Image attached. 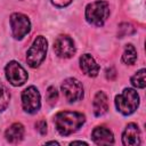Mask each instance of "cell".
Here are the masks:
<instances>
[{"label":"cell","instance_id":"1","mask_svg":"<svg viewBox=\"0 0 146 146\" xmlns=\"http://www.w3.org/2000/svg\"><path fill=\"white\" fill-rule=\"evenodd\" d=\"M86 121V116L79 112L63 111L55 115L54 124L62 136H68L79 130Z\"/></svg>","mask_w":146,"mask_h":146},{"label":"cell","instance_id":"2","mask_svg":"<svg viewBox=\"0 0 146 146\" xmlns=\"http://www.w3.org/2000/svg\"><path fill=\"white\" fill-rule=\"evenodd\" d=\"M139 105V96L135 89L125 88L120 95L115 97L116 110L123 115L132 114Z\"/></svg>","mask_w":146,"mask_h":146},{"label":"cell","instance_id":"3","mask_svg":"<svg viewBox=\"0 0 146 146\" xmlns=\"http://www.w3.org/2000/svg\"><path fill=\"white\" fill-rule=\"evenodd\" d=\"M110 16V6L106 1H95L86 8V19L95 26H102Z\"/></svg>","mask_w":146,"mask_h":146},{"label":"cell","instance_id":"4","mask_svg":"<svg viewBox=\"0 0 146 146\" xmlns=\"http://www.w3.org/2000/svg\"><path fill=\"white\" fill-rule=\"evenodd\" d=\"M48 43L44 36L39 35L34 39L32 46L26 52V62L31 67H38L46 58Z\"/></svg>","mask_w":146,"mask_h":146},{"label":"cell","instance_id":"5","mask_svg":"<svg viewBox=\"0 0 146 146\" xmlns=\"http://www.w3.org/2000/svg\"><path fill=\"white\" fill-rule=\"evenodd\" d=\"M22 105L25 112L30 114L36 113L41 107V98L38 89L33 86L27 87L22 92Z\"/></svg>","mask_w":146,"mask_h":146},{"label":"cell","instance_id":"6","mask_svg":"<svg viewBox=\"0 0 146 146\" xmlns=\"http://www.w3.org/2000/svg\"><path fill=\"white\" fill-rule=\"evenodd\" d=\"M10 26L15 39H23L31 30V23L27 16L21 13H14L10 16Z\"/></svg>","mask_w":146,"mask_h":146},{"label":"cell","instance_id":"7","mask_svg":"<svg viewBox=\"0 0 146 146\" xmlns=\"http://www.w3.org/2000/svg\"><path fill=\"white\" fill-rule=\"evenodd\" d=\"M62 91L67 102H78L83 97V87L81 82L74 78H68L62 83Z\"/></svg>","mask_w":146,"mask_h":146},{"label":"cell","instance_id":"8","mask_svg":"<svg viewBox=\"0 0 146 146\" xmlns=\"http://www.w3.org/2000/svg\"><path fill=\"white\" fill-rule=\"evenodd\" d=\"M5 72H6L7 80L15 87L24 84L27 80L26 71L24 70V67L19 63H17L15 60H11L7 64V66L5 68Z\"/></svg>","mask_w":146,"mask_h":146},{"label":"cell","instance_id":"9","mask_svg":"<svg viewBox=\"0 0 146 146\" xmlns=\"http://www.w3.org/2000/svg\"><path fill=\"white\" fill-rule=\"evenodd\" d=\"M54 51L60 58H70L75 54V46L68 35H59L54 42Z\"/></svg>","mask_w":146,"mask_h":146},{"label":"cell","instance_id":"10","mask_svg":"<svg viewBox=\"0 0 146 146\" xmlns=\"http://www.w3.org/2000/svg\"><path fill=\"white\" fill-rule=\"evenodd\" d=\"M122 143L125 146H137L140 144V130L136 123H129L123 133Z\"/></svg>","mask_w":146,"mask_h":146},{"label":"cell","instance_id":"11","mask_svg":"<svg viewBox=\"0 0 146 146\" xmlns=\"http://www.w3.org/2000/svg\"><path fill=\"white\" fill-rule=\"evenodd\" d=\"M91 138L97 145H110L114 143V136L112 131L105 127H96L92 130Z\"/></svg>","mask_w":146,"mask_h":146},{"label":"cell","instance_id":"12","mask_svg":"<svg viewBox=\"0 0 146 146\" xmlns=\"http://www.w3.org/2000/svg\"><path fill=\"white\" fill-rule=\"evenodd\" d=\"M80 67L84 74L95 78L99 73V65L95 62V59L89 54H84L80 57Z\"/></svg>","mask_w":146,"mask_h":146},{"label":"cell","instance_id":"13","mask_svg":"<svg viewBox=\"0 0 146 146\" xmlns=\"http://www.w3.org/2000/svg\"><path fill=\"white\" fill-rule=\"evenodd\" d=\"M92 107H94V113L96 116H102L107 112L108 100H107V96L105 95L104 91H98L96 94L94 102H92Z\"/></svg>","mask_w":146,"mask_h":146},{"label":"cell","instance_id":"14","mask_svg":"<svg viewBox=\"0 0 146 146\" xmlns=\"http://www.w3.org/2000/svg\"><path fill=\"white\" fill-rule=\"evenodd\" d=\"M24 132H25V130H24L23 124H21V123H14V124H11V125L6 130L5 137H6V139H7L9 143H11V144H17V143H19V141L23 139Z\"/></svg>","mask_w":146,"mask_h":146},{"label":"cell","instance_id":"15","mask_svg":"<svg viewBox=\"0 0 146 146\" xmlns=\"http://www.w3.org/2000/svg\"><path fill=\"white\" fill-rule=\"evenodd\" d=\"M136 60H137V50L131 43H129L125 46L124 52L122 55V62L127 65H133Z\"/></svg>","mask_w":146,"mask_h":146},{"label":"cell","instance_id":"16","mask_svg":"<svg viewBox=\"0 0 146 146\" xmlns=\"http://www.w3.org/2000/svg\"><path fill=\"white\" fill-rule=\"evenodd\" d=\"M10 100V94L8 88L2 83V81L0 80V112L5 111L9 104Z\"/></svg>","mask_w":146,"mask_h":146},{"label":"cell","instance_id":"17","mask_svg":"<svg viewBox=\"0 0 146 146\" xmlns=\"http://www.w3.org/2000/svg\"><path fill=\"white\" fill-rule=\"evenodd\" d=\"M145 74H146V70L145 68H141L138 72H136L131 76V83H132V86L136 87V88H140V89L145 88V86H146Z\"/></svg>","mask_w":146,"mask_h":146},{"label":"cell","instance_id":"18","mask_svg":"<svg viewBox=\"0 0 146 146\" xmlns=\"http://www.w3.org/2000/svg\"><path fill=\"white\" fill-rule=\"evenodd\" d=\"M135 32L133 27L131 24H128V23H122L120 26H119V38H123L125 35H129V34H132Z\"/></svg>","mask_w":146,"mask_h":146},{"label":"cell","instance_id":"19","mask_svg":"<svg viewBox=\"0 0 146 146\" xmlns=\"http://www.w3.org/2000/svg\"><path fill=\"white\" fill-rule=\"evenodd\" d=\"M58 99V92L55 87H49L47 89V100L50 105H54Z\"/></svg>","mask_w":146,"mask_h":146},{"label":"cell","instance_id":"20","mask_svg":"<svg viewBox=\"0 0 146 146\" xmlns=\"http://www.w3.org/2000/svg\"><path fill=\"white\" fill-rule=\"evenodd\" d=\"M35 127H36V130L41 133V135H44L47 132V123L44 120H40L35 123Z\"/></svg>","mask_w":146,"mask_h":146},{"label":"cell","instance_id":"21","mask_svg":"<svg viewBox=\"0 0 146 146\" xmlns=\"http://www.w3.org/2000/svg\"><path fill=\"white\" fill-rule=\"evenodd\" d=\"M51 1V3L52 5H55L56 7H66V6H68L73 0H50Z\"/></svg>","mask_w":146,"mask_h":146},{"label":"cell","instance_id":"22","mask_svg":"<svg viewBox=\"0 0 146 146\" xmlns=\"http://www.w3.org/2000/svg\"><path fill=\"white\" fill-rule=\"evenodd\" d=\"M115 76H116V72H115V70H114L113 67L107 68V71H106V78H107L108 80H114Z\"/></svg>","mask_w":146,"mask_h":146},{"label":"cell","instance_id":"23","mask_svg":"<svg viewBox=\"0 0 146 146\" xmlns=\"http://www.w3.org/2000/svg\"><path fill=\"white\" fill-rule=\"evenodd\" d=\"M75 144H80V145H87L86 141H72L71 145H75Z\"/></svg>","mask_w":146,"mask_h":146},{"label":"cell","instance_id":"24","mask_svg":"<svg viewBox=\"0 0 146 146\" xmlns=\"http://www.w3.org/2000/svg\"><path fill=\"white\" fill-rule=\"evenodd\" d=\"M46 144H55V145H58L57 141H48V143H46Z\"/></svg>","mask_w":146,"mask_h":146}]
</instances>
